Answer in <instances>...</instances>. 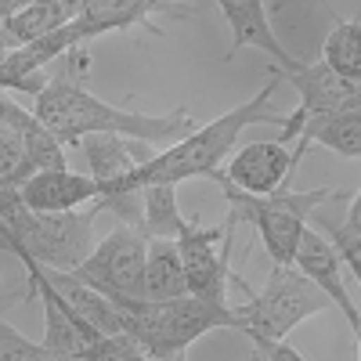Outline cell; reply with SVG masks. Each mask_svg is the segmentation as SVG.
Listing matches in <instances>:
<instances>
[{
  "label": "cell",
  "mask_w": 361,
  "mask_h": 361,
  "mask_svg": "<svg viewBox=\"0 0 361 361\" xmlns=\"http://www.w3.org/2000/svg\"><path fill=\"white\" fill-rule=\"evenodd\" d=\"M44 123L62 137L66 145H80L90 134H119L145 145H177L195 130V119L185 109H173L166 116H148V112H127L119 105L102 102L90 94L83 83H76L69 73H58L40 94L33 109Z\"/></svg>",
  "instance_id": "6da1fadb"
},
{
  "label": "cell",
  "mask_w": 361,
  "mask_h": 361,
  "mask_svg": "<svg viewBox=\"0 0 361 361\" xmlns=\"http://www.w3.org/2000/svg\"><path fill=\"white\" fill-rule=\"evenodd\" d=\"M102 202L69 214H37L29 209L15 185H0V228H4V250H11L22 264H40L51 271H76L94 253V221Z\"/></svg>",
  "instance_id": "7a4b0ae2"
},
{
  "label": "cell",
  "mask_w": 361,
  "mask_h": 361,
  "mask_svg": "<svg viewBox=\"0 0 361 361\" xmlns=\"http://www.w3.org/2000/svg\"><path fill=\"white\" fill-rule=\"evenodd\" d=\"M282 76H271L264 90H257V94L243 105H235L231 112L209 119V123L195 127L188 137H180L177 145L163 148V152H156L148 163H141L137 170V180L141 188L145 185H156V180H166V185H180V180L188 177H214L221 170L224 159H231L235 152V141L238 134H243L250 123H279L282 127V112H267V102L271 94H275Z\"/></svg>",
  "instance_id": "3957f363"
},
{
  "label": "cell",
  "mask_w": 361,
  "mask_h": 361,
  "mask_svg": "<svg viewBox=\"0 0 361 361\" xmlns=\"http://www.w3.org/2000/svg\"><path fill=\"white\" fill-rule=\"evenodd\" d=\"M123 311V333L134 336L156 361H185V350L214 329H231V307L202 296L177 300H116Z\"/></svg>",
  "instance_id": "277c9868"
},
{
  "label": "cell",
  "mask_w": 361,
  "mask_h": 361,
  "mask_svg": "<svg viewBox=\"0 0 361 361\" xmlns=\"http://www.w3.org/2000/svg\"><path fill=\"white\" fill-rule=\"evenodd\" d=\"M209 180H217V188H221V195L231 209L228 221L231 224L246 221V224L257 228L271 264H293L300 238L307 231V217L325 199L336 195L333 188H311V192H289L286 188V192H275V195H250L238 185H231L224 170H217Z\"/></svg>",
  "instance_id": "5b68a950"
},
{
  "label": "cell",
  "mask_w": 361,
  "mask_h": 361,
  "mask_svg": "<svg viewBox=\"0 0 361 361\" xmlns=\"http://www.w3.org/2000/svg\"><path fill=\"white\" fill-rule=\"evenodd\" d=\"M329 300L296 264H275L267 282L250 293L246 304L231 307V329L250 340H286L300 322L322 314Z\"/></svg>",
  "instance_id": "8992f818"
},
{
  "label": "cell",
  "mask_w": 361,
  "mask_h": 361,
  "mask_svg": "<svg viewBox=\"0 0 361 361\" xmlns=\"http://www.w3.org/2000/svg\"><path fill=\"white\" fill-rule=\"evenodd\" d=\"M80 152L90 166V177L102 185V206L130 228H145V202H141V180L137 170L156 152L145 141H130L119 134H90L80 141Z\"/></svg>",
  "instance_id": "52a82bcc"
},
{
  "label": "cell",
  "mask_w": 361,
  "mask_h": 361,
  "mask_svg": "<svg viewBox=\"0 0 361 361\" xmlns=\"http://www.w3.org/2000/svg\"><path fill=\"white\" fill-rule=\"evenodd\" d=\"M148 243H152V235L145 228L116 224L94 246V253L87 257V264L76 267L73 275L112 300H141L145 296Z\"/></svg>",
  "instance_id": "ba28073f"
},
{
  "label": "cell",
  "mask_w": 361,
  "mask_h": 361,
  "mask_svg": "<svg viewBox=\"0 0 361 361\" xmlns=\"http://www.w3.org/2000/svg\"><path fill=\"white\" fill-rule=\"evenodd\" d=\"M282 80H289L300 94V105L282 119V137L279 141H296L300 130L307 123H318V119H329V116H340V112H350V109H361V94H357V83L343 80L340 73H333L325 62H314V66H300L293 73H279Z\"/></svg>",
  "instance_id": "9c48e42d"
},
{
  "label": "cell",
  "mask_w": 361,
  "mask_h": 361,
  "mask_svg": "<svg viewBox=\"0 0 361 361\" xmlns=\"http://www.w3.org/2000/svg\"><path fill=\"white\" fill-rule=\"evenodd\" d=\"M37 296L44 307V343L62 357H80L94 347L98 340H105L94 325H90L69 300L51 286V279L44 275L40 264H25V300Z\"/></svg>",
  "instance_id": "30bf717a"
},
{
  "label": "cell",
  "mask_w": 361,
  "mask_h": 361,
  "mask_svg": "<svg viewBox=\"0 0 361 361\" xmlns=\"http://www.w3.org/2000/svg\"><path fill=\"white\" fill-rule=\"evenodd\" d=\"M231 221L228 228H202L199 221H188L185 231L177 235V250L188 271V289L192 296H202L209 304H228V250L221 253V243L231 238Z\"/></svg>",
  "instance_id": "8fae6325"
},
{
  "label": "cell",
  "mask_w": 361,
  "mask_h": 361,
  "mask_svg": "<svg viewBox=\"0 0 361 361\" xmlns=\"http://www.w3.org/2000/svg\"><path fill=\"white\" fill-rule=\"evenodd\" d=\"M300 156L286 141H253L235 148L224 173L231 185H238L250 195H275L289 188V177L296 170Z\"/></svg>",
  "instance_id": "7c38bea8"
},
{
  "label": "cell",
  "mask_w": 361,
  "mask_h": 361,
  "mask_svg": "<svg viewBox=\"0 0 361 361\" xmlns=\"http://www.w3.org/2000/svg\"><path fill=\"white\" fill-rule=\"evenodd\" d=\"M293 264L304 271V275L343 311V318H347V325L354 329V333H361V314H357L354 300L347 296V286H343V267H347V264H343V257H340V250H336L333 238H325L322 231L307 228L304 238H300V246H296Z\"/></svg>",
  "instance_id": "4fadbf2b"
},
{
  "label": "cell",
  "mask_w": 361,
  "mask_h": 361,
  "mask_svg": "<svg viewBox=\"0 0 361 361\" xmlns=\"http://www.w3.org/2000/svg\"><path fill=\"white\" fill-rule=\"evenodd\" d=\"M214 4L221 8L228 29H231V51H243V47H257L264 54H271L275 62L282 66V73H293L300 69L304 62L275 37V29H271V18H267V0H214Z\"/></svg>",
  "instance_id": "5bb4252c"
},
{
  "label": "cell",
  "mask_w": 361,
  "mask_h": 361,
  "mask_svg": "<svg viewBox=\"0 0 361 361\" xmlns=\"http://www.w3.org/2000/svg\"><path fill=\"white\" fill-rule=\"evenodd\" d=\"M18 195L29 209L37 214H69V209L90 206L102 199V185L90 173H73L66 170H40L18 185Z\"/></svg>",
  "instance_id": "9a60e30c"
},
{
  "label": "cell",
  "mask_w": 361,
  "mask_h": 361,
  "mask_svg": "<svg viewBox=\"0 0 361 361\" xmlns=\"http://www.w3.org/2000/svg\"><path fill=\"white\" fill-rule=\"evenodd\" d=\"M0 123H8L22 145L29 148V159H33L37 173L40 170H66V141L58 137L37 112H25L15 98H0Z\"/></svg>",
  "instance_id": "2e32d148"
},
{
  "label": "cell",
  "mask_w": 361,
  "mask_h": 361,
  "mask_svg": "<svg viewBox=\"0 0 361 361\" xmlns=\"http://www.w3.org/2000/svg\"><path fill=\"white\" fill-rule=\"evenodd\" d=\"M83 0H37L33 8L4 22V51H18L33 40H44L80 18Z\"/></svg>",
  "instance_id": "e0dca14e"
},
{
  "label": "cell",
  "mask_w": 361,
  "mask_h": 361,
  "mask_svg": "<svg viewBox=\"0 0 361 361\" xmlns=\"http://www.w3.org/2000/svg\"><path fill=\"white\" fill-rule=\"evenodd\" d=\"M188 293V271L180 260L177 238H152L145 264V300H177Z\"/></svg>",
  "instance_id": "ac0fdd59"
},
{
  "label": "cell",
  "mask_w": 361,
  "mask_h": 361,
  "mask_svg": "<svg viewBox=\"0 0 361 361\" xmlns=\"http://www.w3.org/2000/svg\"><path fill=\"white\" fill-rule=\"evenodd\" d=\"M311 145H325L329 152L347 156V159H361V109L340 112V116H329L318 119V123H307L296 137V156L304 159V152Z\"/></svg>",
  "instance_id": "d6986e66"
},
{
  "label": "cell",
  "mask_w": 361,
  "mask_h": 361,
  "mask_svg": "<svg viewBox=\"0 0 361 361\" xmlns=\"http://www.w3.org/2000/svg\"><path fill=\"white\" fill-rule=\"evenodd\" d=\"M322 62L350 83H361V18L336 22L322 40Z\"/></svg>",
  "instance_id": "ffe728a7"
},
{
  "label": "cell",
  "mask_w": 361,
  "mask_h": 361,
  "mask_svg": "<svg viewBox=\"0 0 361 361\" xmlns=\"http://www.w3.org/2000/svg\"><path fill=\"white\" fill-rule=\"evenodd\" d=\"M141 202H145V231L152 238H177L185 231L188 221L177 209V185H166V180L145 185Z\"/></svg>",
  "instance_id": "44dd1931"
},
{
  "label": "cell",
  "mask_w": 361,
  "mask_h": 361,
  "mask_svg": "<svg viewBox=\"0 0 361 361\" xmlns=\"http://www.w3.org/2000/svg\"><path fill=\"white\" fill-rule=\"evenodd\" d=\"M33 173H37V166H33V159H29V148L22 145V137L8 123H0V185L18 188Z\"/></svg>",
  "instance_id": "7402d4cb"
},
{
  "label": "cell",
  "mask_w": 361,
  "mask_h": 361,
  "mask_svg": "<svg viewBox=\"0 0 361 361\" xmlns=\"http://www.w3.org/2000/svg\"><path fill=\"white\" fill-rule=\"evenodd\" d=\"M69 361H156L152 354H148L134 336H127V333H116V336H105V340H98L94 347H90L87 354H80V357H69Z\"/></svg>",
  "instance_id": "603a6c76"
},
{
  "label": "cell",
  "mask_w": 361,
  "mask_h": 361,
  "mask_svg": "<svg viewBox=\"0 0 361 361\" xmlns=\"http://www.w3.org/2000/svg\"><path fill=\"white\" fill-rule=\"evenodd\" d=\"M0 361H62L47 343H33L15 325L0 322Z\"/></svg>",
  "instance_id": "cb8c5ba5"
},
{
  "label": "cell",
  "mask_w": 361,
  "mask_h": 361,
  "mask_svg": "<svg viewBox=\"0 0 361 361\" xmlns=\"http://www.w3.org/2000/svg\"><path fill=\"white\" fill-rule=\"evenodd\" d=\"M329 238L336 243L343 264L350 267V275H354L357 286H361V235H354L347 224H340V228H329Z\"/></svg>",
  "instance_id": "d4e9b609"
},
{
  "label": "cell",
  "mask_w": 361,
  "mask_h": 361,
  "mask_svg": "<svg viewBox=\"0 0 361 361\" xmlns=\"http://www.w3.org/2000/svg\"><path fill=\"white\" fill-rule=\"evenodd\" d=\"M250 343H253V350L264 361H307L289 340H250Z\"/></svg>",
  "instance_id": "484cf974"
},
{
  "label": "cell",
  "mask_w": 361,
  "mask_h": 361,
  "mask_svg": "<svg viewBox=\"0 0 361 361\" xmlns=\"http://www.w3.org/2000/svg\"><path fill=\"white\" fill-rule=\"evenodd\" d=\"M37 4V0H0V18H15V15H22L25 8H33Z\"/></svg>",
  "instance_id": "4316f807"
},
{
  "label": "cell",
  "mask_w": 361,
  "mask_h": 361,
  "mask_svg": "<svg viewBox=\"0 0 361 361\" xmlns=\"http://www.w3.org/2000/svg\"><path fill=\"white\" fill-rule=\"evenodd\" d=\"M354 235H361V188H357V195L350 199V209H347V221H343Z\"/></svg>",
  "instance_id": "83f0119b"
},
{
  "label": "cell",
  "mask_w": 361,
  "mask_h": 361,
  "mask_svg": "<svg viewBox=\"0 0 361 361\" xmlns=\"http://www.w3.org/2000/svg\"><path fill=\"white\" fill-rule=\"evenodd\" d=\"M286 4H289V0H267V8H271V11H282Z\"/></svg>",
  "instance_id": "f1b7e54d"
},
{
  "label": "cell",
  "mask_w": 361,
  "mask_h": 361,
  "mask_svg": "<svg viewBox=\"0 0 361 361\" xmlns=\"http://www.w3.org/2000/svg\"><path fill=\"white\" fill-rule=\"evenodd\" d=\"M357 361H361V333H357Z\"/></svg>",
  "instance_id": "f546056e"
},
{
  "label": "cell",
  "mask_w": 361,
  "mask_h": 361,
  "mask_svg": "<svg viewBox=\"0 0 361 361\" xmlns=\"http://www.w3.org/2000/svg\"><path fill=\"white\" fill-rule=\"evenodd\" d=\"M357 94H361V83H357Z\"/></svg>",
  "instance_id": "4dcf8cb0"
},
{
  "label": "cell",
  "mask_w": 361,
  "mask_h": 361,
  "mask_svg": "<svg viewBox=\"0 0 361 361\" xmlns=\"http://www.w3.org/2000/svg\"><path fill=\"white\" fill-rule=\"evenodd\" d=\"M257 361H264V357H260V354H257Z\"/></svg>",
  "instance_id": "1f68e13d"
},
{
  "label": "cell",
  "mask_w": 361,
  "mask_h": 361,
  "mask_svg": "<svg viewBox=\"0 0 361 361\" xmlns=\"http://www.w3.org/2000/svg\"><path fill=\"white\" fill-rule=\"evenodd\" d=\"M195 4H199V0H195Z\"/></svg>",
  "instance_id": "d6a6232c"
}]
</instances>
